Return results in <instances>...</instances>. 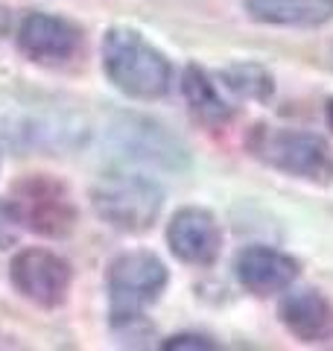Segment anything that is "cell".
Here are the masks:
<instances>
[{
	"label": "cell",
	"instance_id": "6da1fadb",
	"mask_svg": "<svg viewBox=\"0 0 333 351\" xmlns=\"http://www.w3.org/2000/svg\"><path fill=\"white\" fill-rule=\"evenodd\" d=\"M103 68L126 97L158 100L170 91L173 64L138 29L114 27L103 38Z\"/></svg>",
	"mask_w": 333,
	"mask_h": 351
},
{
	"label": "cell",
	"instance_id": "30bf717a",
	"mask_svg": "<svg viewBox=\"0 0 333 351\" xmlns=\"http://www.w3.org/2000/svg\"><path fill=\"white\" fill-rule=\"evenodd\" d=\"M284 328L301 343H330L333 339V302L319 290L290 293L278 307Z\"/></svg>",
	"mask_w": 333,
	"mask_h": 351
},
{
	"label": "cell",
	"instance_id": "8992f818",
	"mask_svg": "<svg viewBox=\"0 0 333 351\" xmlns=\"http://www.w3.org/2000/svg\"><path fill=\"white\" fill-rule=\"evenodd\" d=\"M9 278L27 302L38 307H59L68 299L73 272L71 263L50 249H21L9 263Z\"/></svg>",
	"mask_w": 333,
	"mask_h": 351
},
{
	"label": "cell",
	"instance_id": "3957f363",
	"mask_svg": "<svg viewBox=\"0 0 333 351\" xmlns=\"http://www.w3.org/2000/svg\"><path fill=\"white\" fill-rule=\"evenodd\" d=\"M251 152L269 167L290 173L295 179L328 184L333 179V149L325 138L295 129H266L260 126L249 138Z\"/></svg>",
	"mask_w": 333,
	"mask_h": 351
},
{
	"label": "cell",
	"instance_id": "277c9868",
	"mask_svg": "<svg viewBox=\"0 0 333 351\" xmlns=\"http://www.w3.org/2000/svg\"><path fill=\"white\" fill-rule=\"evenodd\" d=\"M166 287V267L152 252H126L108 269V313L111 322L132 325L158 302Z\"/></svg>",
	"mask_w": 333,
	"mask_h": 351
},
{
	"label": "cell",
	"instance_id": "5bb4252c",
	"mask_svg": "<svg viewBox=\"0 0 333 351\" xmlns=\"http://www.w3.org/2000/svg\"><path fill=\"white\" fill-rule=\"evenodd\" d=\"M222 76H225V85L231 91L243 97H251V100H269L272 97V76L263 68H258V64H237V68H228Z\"/></svg>",
	"mask_w": 333,
	"mask_h": 351
},
{
	"label": "cell",
	"instance_id": "7c38bea8",
	"mask_svg": "<svg viewBox=\"0 0 333 351\" xmlns=\"http://www.w3.org/2000/svg\"><path fill=\"white\" fill-rule=\"evenodd\" d=\"M246 12L269 27H325L333 21V0H249Z\"/></svg>",
	"mask_w": 333,
	"mask_h": 351
},
{
	"label": "cell",
	"instance_id": "9a60e30c",
	"mask_svg": "<svg viewBox=\"0 0 333 351\" xmlns=\"http://www.w3.org/2000/svg\"><path fill=\"white\" fill-rule=\"evenodd\" d=\"M18 232H21V223L12 211V205L0 199V249H9L12 243H18Z\"/></svg>",
	"mask_w": 333,
	"mask_h": 351
},
{
	"label": "cell",
	"instance_id": "7a4b0ae2",
	"mask_svg": "<svg viewBox=\"0 0 333 351\" xmlns=\"http://www.w3.org/2000/svg\"><path fill=\"white\" fill-rule=\"evenodd\" d=\"M91 202L99 219H106L111 228L138 234V232H147L155 219H158L164 193L147 176L120 170V173L103 176L94 184Z\"/></svg>",
	"mask_w": 333,
	"mask_h": 351
},
{
	"label": "cell",
	"instance_id": "d6986e66",
	"mask_svg": "<svg viewBox=\"0 0 333 351\" xmlns=\"http://www.w3.org/2000/svg\"><path fill=\"white\" fill-rule=\"evenodd\" d=\"M330 64H333V50H330Z\"/></svg>",
	"mask_w": 333,
	"mask_h": 351
},
{
	"label": "cell",
	"instance_id": "ba28073f",
	"mask_svg": "<svg viewBox=\"0 0 333 351\" xmlns=\"http://www.w3.org/2000/svg\"><path fill=\"white\" fill-rule=\"evenodd\" d=\"M166 243L179 261L193 267H210L219 255L222 232L214 214L205 208H182L166 226Z\"/></svg>",
	"mask_w": 333,
	"mask_h": 351
},
{
	"label": "cell",
	"instance_id": "e0dca14e",
	"mask_svg": "<svg viewBox=\"0 0 333 351\" xmlns=\"http://www.w3.org/2000/svg\"><path fill=\"white\" fill-rule=\"evenodd\" d=\"M9 29H12V12L0 3V38L9 36Z\"/></svg>",
	"mask_w": 333,
	"mask_h": 351
},
{
	"label": "cell",
	"instance_id": "9c48e42d",
	"mask_svg": "<svg viewBox=\"0 0 333 351\" xmlns=\"http://www.w3.org/2000/svg\"><path fill=\"white\" fill-rule=\"evenodd\" d=\"M234 272L240 284L254 295H272L286 290L298 276V263L269 246H249L237 255Z\"/></svg>",
	"mask_w": 333,
	"mask_h": 351
},
{
	"label": "cell",
	"instance_id": "52a82bcc",
	"mask_svg": "<svg viewBox=\"0 0 333 351\" xmlns=\"http://www.w3.org/2000/svg\"><path fill=\"white\" fill-rule=\"evenodd\" d=\"M18 47L29 62L38 64H64L82 47V29L68 18L32 12L18 27Z\"/></svg>",
	"mask_w": 333,
	"mask_h": 351
},
{
	"label": "cell",
	"instance_id": "4fadbf2b",
	"mask_svg": "<svg viewBox=\"0 0 333 351\" xmlns=\"http://www.w3.org/2000/svg\"><path fill=\"white\" fill-rule=\"evenodd\" d=\"M182 91H184V100H187V106H190V112L202 120V123L219 126V123H228L231 120V106L222 100L217 85L210 82L208 73L199 71L196 64H190V68L184 71Z\"/></svg>",
	"mask_w": 333,
	"mask_h": 351
},
{
	"label": "cell",
	"instance_id": "ac0fdd59",
	"mask_svg": "<svg viewBox=\"0 0 333 351\" xmlns=\"http://www.w3.org/2000/svg\"><path fill=\"white\" fill-rule=\"evenodd\" d=\"M328 126H330V129H333V100H330V103H328Z\"/></svg>",
	"mask_w": 333,
	"mask_h": 351
},
{
	"label": "cell",
	"instance_id": "2e32d148",
	"mask_svg": "<svg viewBox=\"0 0 333 351\" xmlns=\"http://www.w3.org/2000/svg\"><path fill=\"white\" fill-rule=\"evenodd\" d=\"M166 351H182V348H190V351H210V348H217L210 339L205 337H196V334H182V337H173V339H166L164 343Z\"/></svg>",
	"mask_w": 333,
	"mask_h": 351
},
{
	"label": "cell",
	"instance_id": "5b68a950",
	"mask_svg": "<svg viewBox=\"0 0 333 351\" xmlns=\"http://www.w3.org/2000/svg\"><path fill=\"white\" fill-rule=\"evenodd\" d=\"M12 211L18 223L41 237H68L76 228V205L62 182L44 173L24 176L12 184Z\"/></svg>",
	"mask_w": 333,
	"mask_h": 351
},
{
	"label": "cell",
	"instance_id": "8fae6325",
	"mask_svg": "<svg viewBox=\"0 0 333 351\" xmlns=\"http://www.w3.org/2000/svg\"><path fill=\"white\" fill-rule=\"evenodd\" d=\"M120 144L129 149L126 156L140 158V161H155L164 167H179V161H184V147L173 135H166L164 126L152 123V120L140 117H126L117 126Z\"/></svg>",
	"mask_w": 333,
	"mask_h": 351
}]
</instances>
